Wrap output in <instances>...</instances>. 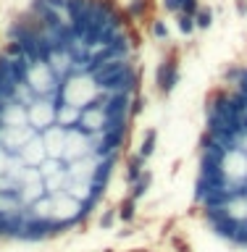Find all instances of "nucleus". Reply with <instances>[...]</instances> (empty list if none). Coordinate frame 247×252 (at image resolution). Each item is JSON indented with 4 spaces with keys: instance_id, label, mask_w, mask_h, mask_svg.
Wrapping results in <instances>:
<instances>
[{
    "instance_id": "f257e3e1",
    "label": "nucleus",
    "mask_w": 247,
    "mask_h": 252,
    "mask_svg": "<svg viewBox=\"0 0 247 252\" xmlns=\"http://www.w3.org/2000/svg\"><path fill=\"white\" fill-rule=\"evenodd\" d=\"M142 19L118 0H29L0 32V252L98 223L145 118Z\"/></svg>"
},
{
    "instance_id": "f03ea898",
    "label": "nucleus",
    "mask_w": 247,
    "mask_h": 252,
    "mask_svg": "<svg viewBox=\"0 0 247 252\" xmlns=\"http://www.w3.org/2000/svg\"><path fill=\"white\" fill-rule=\"evenodd\" d=\"M187 218L221 252H247V61L226 63L195 110Z\"/></svg>"
}]
</instances>
